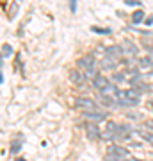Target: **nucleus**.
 <instances>
[{"mask_svg":"<svg viewBox=\"0 0 153 161\" xmlns=\"http://www.w3.org/2000/svg\"><path fill=\"white\" fill-rule=\"evenodd\" d=\"M112 80H114V82H123V80H125V74H123V72H121V74H119V72H116V74H114V77H112Z\"/></svg>","mask_w":153,"mask_h":161,"instance_id":"412c9836","label":"nucleus"},{"mask_svg":"<svg viewBox=\"0 0 153 161\" xmlns=\"http://www.w3.org/2000/svg\"><path fill=\"white\" fill-rule=\"evenodd\" d=\"M22 143H23V140H22V138L16 140V142H14V143L11 145V152H14V154H16L18 150H20V147H22Z\"/></svg>","mask_w":153,"mask_h":161,"instance_id":"aec40b11","label":"nucleus"},{"mask_svg":"<svg viewBox=\"0 0 153 161\" xmlns=\"http://www.w3.org/2000/svg\"><path fill=\"white\" fill-rule=\"evenodd\" d=\"M137 134H139L144 142H148L150 145H153V134H151V132H148V131H137Z\"/></svg>","mask_w":153,"mask_h":161,"instance_id":"dca6fc26","label":"nucleus"},{"mask_svg":"<svg viewBox=\"0 0 153 161\" xmlns=\"http://www.w3.org/2000/svg\"><path fill=\"white\" fill-rule=\"evenodd\" d=\"M142 20H144V13H142V9H137V11L134 13V16H132V22L134 23H141Z\"/></svg>","mask_w":153,"mask_h":161,"instance_id":"f3484780","label":"nucleus"},{"mask_svg":"<svg viewBox=\"0 0 153 161\" xmlns=\"http://www.w3.org/2000/svg\"><path fill=\"white\" fill-rule=\"evenodd\" d=\"M146 127H148V129H153V120H151V122H148Z\"/></svg>","mask_w":153,"mask_h":161,"instance_id":"bb28decb","label":"nucleus"},{"mask_svg":"<svg viewBox=\"0 0 153 161\" xmlns=\"http://www.w3.org/2000/svg\"><path fill=\"white\" fill-rule=\"evenodd\" d=\"M16 11H18V2H14L11 6V13H9V18H13L14 14H16Z\"/></svg>","mask_w":153,"mask_h":161,"instance_id":"b1692460","label":"nucleus"},{"mask_svg":"<svg viewBox=\"0 0 153 161\" xmlns=\"http://www.w3.org/2000/svg\"><path fill=\"white\" fill-rule=\"evenodd\" d=\"M105 54L110 56L112 59H116V61H119V59L125 56V52H123L121 45H110V47H107V48H105Z\"/></svg>","mask_w":153,"mask_h":161,"instance_id":"1a4fd4ad","label":"nucleus"},{"mask_svg":"<svg viewBox=\"0 0 153 161\" xmlns=\"http://www.w3.org/2000/svg\"><path fill=\"white\" fill-rule=\"evenodd\" d=\"M107 152L109 154H116V156H119V158H121V159L125 161V159H128V158H130V152H128V150L125 149V147H121V145H109L107 147Z\"/></svg>","mask_w":153,"mask_h":161,"instance_id":"423d86ee","label":"nucleus"},{"mask_svg":"<svg viewBox=\"0 0 153 161\" xmlns=\"http://www.w3.org/2000/svg\"><path fill=\"white\" fill-rule=\"evenodd\" d=\"M151 72H153V70H151Z\"/></svg>","mask_w":153,"mask_h":161,"instance_id":"c756f323","label":"nucleus"},{"mask_svg":"<svg viewBox=\"0 0 153 161\" xmlns=\"http://www.w3.org/2000/svg\"><path fill=\"white\" fill-rule=\"evenodd\" d=\"M69 9L71 13H77V0H69Z\"/></svg>","mask_w":153,"mask_h":161,"instance_id":"393cba45","label":"nucleus"},{"mask_svg":"<svg viewBox=\"0 0 153 161\" xmlns=\"http://www.w3.org/2000/svg\"><path fill=\"white\" fill-rule=\"evenodd\" d=\"M11 54H13V47L4 43V45H2V59H6L7 56H11Z\"/></svg>","mask_w":153,"mask_h":161,"instance_id":"a211bd4d","label":"nucleus"},{"mask_svg":"<svg viewBox=\"0 0 153 161\" xmlns=\"http://www.w3.org/2000/svg\"><path fill=\"white\" fill-rule=\"evenodd\" d=\"M130 134H132V127H130V125H126V124H119V125H118V136H116V140L128 142V140H130Z\"/></svg>","mask_w":153,"mask_h":161,"instance_id":"9d476101","label":"nucleus"},{"mask_svg":"<svg viewBox=\"0 0 153 161\" xmlns=\"http://www.w3.org/2000/svg\"><path fill=\"white\" fill-rule=\"evenodd\" d=\"M75 104H77V108H79V109H82V111L98 109V108H96V102H94V100H91V98H87V97L77 98V100H75Z\"/></svg>","mask_w":153,"mask_h":161,"instance_id":"39448f33","label":"nucleus"},{"mask_svg":"<svg viewBox=\"0 0 153 161\" xmlns=\"http://www.w3.org/2000/svg\"><path fill=\"white\" fill-rule=\"evenodd\" d=\"M91 31L93 32H96V34H110V29H102V27H91Z\"/></svg>","mask_w":153,"mask_h":161,"instance_id":"6ab92c4d","label":"nucleus"},{"mask_svg":"<svg viewBox=\"0 0 153 161\" xmlns=\"http://www.w3.org/2000/svg\"><path fill=\"white\" fill-rule=\"evenodd\" d=\"M77 66L80 70H84V74L89 77V79H94L98 75V64H96V59L93 54H87V56H82V58L77 61Z\"/></svg>","mask_w":153,"mask_h":161,"instance_id":"f257e3e1","label":"nucleus"},{"mask_svg":"<svg viewBox=\"0 0 153 161\" xmlns=\"http://www.w3.org/2000/svg\"><path fill=\"white\" fill-rule=\"evenodd\" d=\"M125 161H141V159H134V158H128V159H125Z\"/></svg>","mask_w":153,"mask_h":161,"instance_id":"cd10ccee","label":"nucleus"},{"mask_svg":"<svg viewBox=\"0 0 153 161\" xmlns=\"http://www.w3.org/2000/svg\"><path fill=\"white\" fill-rule=\"evenodd\" d=\"M85 132H87V138L89 140L102 138V132H100V129H98V125L94 122H87V124H85Z\"/></svg>","mask_w":153,"mask_h":161,"instance_id":"6e6552de","label":"nucleus"},{"mask_svg":"<svg viewBox=\"0 0 153 161\" xmlns=\"http://www.w3.org/2000/svg\"><path fill=\"white\" fill-rule=\"evenodd\" d=\"M84 116L91 122H100V120H105V113L98 109H91V111H84Z\"/></svg>","mask_w":153,"mask_h":161,"instance_id":"9b49d317","label":"nucleus"},{"mask_svg":"<svg viewBox=\"0 0 153 161\" xmlns=\"http://www.w3.org/2000/svg\"><path fill=\"white\" fill-rule=\"evenodd\" d=\"M109 82H110V80H109L105 75H100V74H98L96 77L93 79V88H94V90H98V92H102V90L107 86Z\"/></svg>","mask_w":153,"mask_h":161,"instance_id":"f8f14e48","label":"nucleus"},{"mask_svg":"<svg viewBox=\"0 0 153 161\" xmlns=\"http://www.w3.org/2000/svg\"><path fill=\"white\" fill-rule=\"evenodd\" d=\"M125 4H126V6H132V7H139V6H141V2H139V0H125Z\"/></svg>","mask_w":153,"mask_h":161,"instance_id":"5701e85b","label":"nucleus"},{"mask_svg":"<svg viewBox=\"0 0 153 161\" xmlns=\"http://www.w3.org/2000/svg\"><path fill=\"white\" fill-rule=\"evenodd\" d=\"M116 98H118V104H121V106H137L139 104V100H141V97H139V92L137 90H134V88H130V90H121V92L116 95Z\"/></svg>","mask_w":153,"mask_h":161,"instance_id":"f03ea898","label":"nucleus"},{"mask_svg":"<svg viewBox=\"0 0 153 161\" xmlns=\"http://www.w3.org/2000/svg\"><path fill=\"white\" fill-rule=\"evenodd\" d=\"M121 48H123L126 56H137V52H139V47L135 45V41L128 40V38L121 41Z\"/></svg>","mask_w":153,"mask_h":161,"instance_id":"0eeeda50","label":"nucleus"},{"mask_svg":"<svg viewBox=\"0 0 153 161\" xmlns=\"http://www.w3.org/2000/svg\"><path fill=\"white\" fill-rule=\"evenodd\" d=\"M85 79H87V75L84 74V70H80L79 66L77 68H73L71 72H69V80L73 82L75 86H84Z\"/></svg>","mask_w":153,"mask_h":161,"instance_id":"20e7f679","label":"nucleus"},{"mask_svg":"<svg viewBox=\"0 0 153 161\" xmlns=\"http://www.w3.org/2000/svg\"><path fill=\"white\" fill-rule=\"evenodd\" d=\"M116 59H112L110 56H107V54H103V58H102V61H100V68H103V70H114L116 68Z\"/></svg>","mask_w":153,"mask_h":161,"instance_id":"ddd939ff","label":"nucleus"},{"mask_svg":"<svg viewBox=\"0 0 153 161\" xmlns=\"http://www.w3.org/2000/svg\"><path fill=\"white\" fill-rule=\"evenodd\" d=\"M116 136H118V124H116V122H107L105 131L102 132V140L112 142V140H116Z\"/></svg>","mask_w":153,"mask_h":161,"instance_id":"7ed1b4c3","label":"nucleus"},{"mask_svg":"<svg viewBox=\"0 0 153 161\" xmlns=\"http://www.w3.org/2000/svg\"><path fill=\"white\" fill-rule=\"evenodd\" d=\"M144 23H146V25H151V23H153V16H148L146 20H144Z\"/></svg>","mask_w":153,"mask_h":161,"instance_id":"a878e982","label":"nucleus"},{"mask_svg":"<svg viewBox=\"0 0 153 161\" xmlns=\"http://www.w3.org/2000/svg\"><path fill=\"white\" fill-rule=\"evenodd\" d=\"M118 93H119V90H118V86H116V82H109L107 86L100 92V95H105V97H116Z\"/></svg>","mask_w":153,"mask_h":161,"instance_id":"2eb2a0df","label":"nucleus"},{"mask_svg":"<svg viewBox=\"0 0 153 161\" xmlns=\"http://www.w3.org/2000/svg\"><path fill=\"white\" fill-rule=\"evenodd\" d=\"M18 161H25V159H18Z\"/></svg>","mask_w":153,"mask_h":161,"instance_id":"c85d7f7f","label":"nucleus"},{"mask_svg":"<svg viewBox=\"0 0 153 161\" xmlns=\"http://www.w3.org/2000/svg\"><path fill=\"white\" fill-rule=\"evenodd\" d=\"M105 161H123L119 156H116V154H109L107 152V156H105Z\"/></svg>","mask_w":153,"mask_h":161,"instance_id":"4be33fe9","label":"nucleus"},{"mask_svg":"<svg viewBox=\"0 0 153 161\" xmlns=\"http://www.w3.org/2000/svg\"><path fill=\"white\" fill-rule=\"evenodd\" d=\"M137 66L141 70H153V58L151 56H144V58L137 59Z\"/></svg>","mask_w":153,"mask_h":161,"instance_id":"4468645a","label":"nucleus"}]
</instances>
